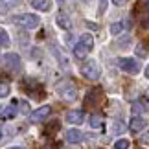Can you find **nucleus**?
<instances>
[{
  "label": "nucleus",
  "instance_id": "nucleus-1",
  "mask_svg": "<svg viewBox=\"0 0 149 149\" xmlns=\"http://www.w3.org/2000/svg\"><path fill=\"white\" fill-rule=\"evenodd\" d=\"M13 20L17 22V24L28 28V30H35V28L39 26V22H41V19H39L37 15H33V13H22L19 17H15Z\"/></svg>",
  "mask_w": 149,
  "mask_h": 149
},
{
  "label": "nucleus",
  "instance_id": "nucleus-2",
  "mask_svg": "<svg viewBox=\"0 0 149 149\" xmlns=\"http://www.w3.org/2000/svg\"><path fill=\"white\" fill-rule=\"evenodd\" d=\"M118 66L122 68L123 72L131 74V76H134V74L140 72V65L136 59H131V57H120L118 59Z\"/></svg>",
  "mask_w": 149,
  "mask_h": 149
},
{
  "label": "nucleus",
  "instance_id": "nucleus-3",
  "mask_svg": "<svg viewBox=\"0 0 149 149\" xmlns=\"http://www.w3.org/2000/svg\"><path fill=\"white\" fill-rule=\"evenodd\" d=\"M81 74L87 79H90V81H96V79L100 77L101 70H100V66H98V63H96V61H87L81 66Z\"/></svg>",
  "mask_w": 149,
  "mask_h": 149
},
{
  "label": "nucleus",
  "instance_id": "nucleus-4",
  "mask_svg": "<svg viewBox=\"0 0 149 149\" xmlns=\"http://www.w3.org/2000/svg\"><path fill=\"white\" fill-rule=\"evenodd\" d=\"M50 112H52V109L48 107V105H44V107H41V109H37L35 112H31L30 114V120L33 123L35 122H42V120H46L48 116H50Z\"/></svg>",
  "mask_w": 149,
  "mask_h": 149
},
{
  "label": "nucleus",
  "instance_id": "nucleus-5",
  "mask_svg": "<svg viewBox=\"0 0 149 149\" xmlns=\"http://www.w3.org/2000/svg\"><path fill=\"white\" fill-rule=\"evenodd\" d=\"M4 63H6V66L11 68V70H20V57L17 55V54H6L4 55Z\"/></svg>",
  "mask_w": 149,
  "mask_h": 149
},
{
  "label": "nucleus",
  "instance_id": "nucleus-6",
  "mask_svg": "<svg viewBox=\"0 0 149 149\" xmlns=\"http://www.w3.org/2000/svg\"><path fill=\"white\" fill-rule=\"evenodd\" d=\"M85 120V112L83 111H68L66 112V122L72 125H79Z\"/></svg>",
  "mask_w": 149,
  "mask_h": 149
},
{
  "label": "nucleus",
  "instance_id": "nucleus-7",
  "mask_svg": "<svg viewBox=\"0 0 149 149\" xmlns=\"http://www.w3.org/2000/svg\"><path fill=\"white\" fill-rule=\"evenodd\" d=\"M83 138H85V134L79 129H70L66 133V142L68 144H79V142H83Z\"/></svg>",
  "mask_w": 149,
  "mask_h": 149
},
{
  "label": "nucleus",
  "instance_id": "nucleus-8",
  "mask_svg": "<svg viewBox=\"0 0 149 149\" xmlns=\"http://www.w3.org/2000/svg\"><path fill=\"white\" fill-rule=\"evenodd\" d=\"M146 120L144 118H140V116H134L133 120L129 122V129L133 131V133H140V131H144L146 129Z\"/></svg>",
  "mask_w": 149,
  "mask_h": 149
},
{
  "label": "nucleus",
  "instance_id": "nucleus-9",
  "mask_svg": "<svg viewBox=\"0 0 149 149\" xmlns=\"http://www.w3.org/2000/svg\"><path fill=\"white\" fill-rule=\"evenodd\" d=\"M100 98H101V90H100V88H92V90H88L87 100H85V105H96V103L100 101Z\"/></svg>",
  "mask_w": 149,
  "mask_h": 149
},
{
  "label": "nucleus",
  "instance_id": "nucleus-10",
  "mask_svg": "<svg viewBox=\"0 0 149 149\" xmlns=\"http://www.w3.org/2000/svg\"><path fill=\"white\" fill-rule=\"evenodd\" d=\"M57 24H59L61 28H65V30H70V26H72V22H70V17L65 15L61 11V13H57Z\"/></svg>",
  "mask_w": 149,
  "mask_h": 149
},
{
  "label": "nucleus",
  "instance_id": "nucleus-11",
  "mask_svg": "<svg viewBox=\"0 0 149 149\" xmlns=\"http://www.w3.org/2000/svg\"><path fill=\"white\" fill-rule=\"evenodd\" d=\"M90 52L88 46H85V44L77 42L76 46H74V54H76V57H79V59H83V57H87V54Z\"/></svg>",
  "mask_w": 149,
  "mask_h": 149
},
{
  "label": "nucleus",
  "instance_id": "nucleus-12",
  "mask_svg": "<svg viewBox=\"0 0 149 149\" xmlns=\"http://www.w3.org/2000/svg\"><path fill=\"white\" fill-rule=\"evenodd\" d=\"M63 98L65 100H68V101H74L77 98V92H76V88L74 87H66L65 90H63Z\"/></svg>",
  "mask_w": 149,
  "mask_h": 149
},
{
  "label": "nucleus",
  "instance_id": "nucleus-13",
  "mask_svg": "<svg viewBox=\"0 0 149 149\" xmlns=\"http://www.w3.org/2000/svg\"><path fill=\"white\" fill-rule=\"evenodd\" d=\"M79 42L85 44V46H88L90 50L94 48V37L90 35V33H85V35H81V37H79Z\"/></svg>",
  "mask_w": 149,
  "mask_h": 149
},
{
  "label": "nucleus",
  "instance_id": "nucleus-14",
  "mask_svg": "<svg viewBox=\"0 0 149 149\" xmlns=\"http://www.w3.org/2000/svg\"><path fill=\"white\" fill-rule=\"evenodd\" d=\"M31 6L37 8V9H41V11H46L50 8V2L48 0H31Z\"/></svg>",
  "mask_w": 149,
  "mask_h": 149
},
{
  "label": "nucleus",
  "instance_id": "nucleus-15",
  "mask_svg": "<svg viewBox=\"0 0 149 149\" xmlns=\"http://www.w3.org/2000/svg\"><path fill=\"white\" fill-rule=\"evenodd\" d=\"M101 123H103V120H101L100 114H92V118H90V125H92L94 129H100Z\"/></svg>",
  "mask_w": 149,
  "mask_h": 149
},
{
  "label": "nucleus",
  "instance_id": "nucleus-16",
  "mask_svg": "<svg viewBox=\"0 0 149 149\" xmlns=\"http://www.w3.org/2000/svg\"><path fill=\"white\" fill-rule=\"evenodd\" d=\"M0 46H9V35L2 28H0Z\"/></svg>",
  "mask_w": 149,
  "mask_h": 149
},
{
  "label": "nucleus",
  "instance_id": "nucleus-17",
  "mask_svg": "<svg viewBox=\"0 0 149 149\" xmlns=\"http://www.w3.org/2000/svg\"><path fill=\"white\" fill-rule=\"evenodd\" d=\"M123 131H125V125H123V122H120V120H116V122L112 123V133L120 134V133H123Z\"/></svg>",
  "mask_w": 149,
  "mask_h": 149
},
{
  "label": "nucleus",
  "instance_id": "nucleus-18",
  "mask_svg": "<svg viewBox=\"0 0 149 149\" xmlns=\"http://www.w3.org/2000/svg\"><path fill=\"white\" fill-rule=\"evenodd\" d=\"M122 30H123V22H114V24H111V33L112 35H118Z\"/></svg>",
  "mask_w": 149,
  "mask_h": 149
},
{
  "label": "nucleus",
  "instance_id": "nucleus-19",
  "mask_svg": "<svg viewBox=\"0 0 149 149\" xmlns=\"http://www.w3.org/2000/svg\"><path fill=\"white\" fill-rule=\"evenodd\" d=\"M129 146H131V142L122 138V140H118L116 144H114V149H129Z\"/></svg>",
  "mask_w": 149,
  "mask_h": 149
},
{
  "label": "nucleus",
  "instance_id": "nucleus-20",
  "mask_svg": "<svg viewBox=\"0 0 149 149\" xmlns=\"http://www.w3.org/2000/svg\"><path fill=\"white\" fill-rule=\"evenodd\" d=\"M133 112H136V114L146 112V105H144V103H140V101H134L133 103Z\"/></svg>",
  "mask_w": 149,
  "mask_h": 149
},
{
  "label": "nucleus",
  "instance_id": "nucleus-21",
  "mask_svg": "<svg viewBox=\"0 0 149 149\" xmlns=\"http://www.w3.org/2000/svg\"><path fill=\"white\" fill-rule=\"evenodd\" d=\"M13 116H15V109H13V107L6 109V112L0 114V118H4V120H6V118H13Z\"/></svg>",
  "mask_w": 149,
  "mask_h": 149
},
{
  "label": "nucleus",
  "instance_id": "nucleus-22",
  "mask_svg": "<svg viewBox=\"0 0 149 149\" xmlns=\"http://www.w3.org/2000/svg\"><path fill=\"white\" fill-rule=\"evenodd\" d=\"M8 94H9V85L2 83V85H0V98H6Z\"/></svg>",
  "mask_w": 149,
  "mask_h": 149
},
{
  "label": "nucleus",
  "instance_id": "nucleus-23",
  "mask_svg": "<svg viewBox=\"0 0 149 149\" xmlns=\"http://www.w3.org/2000/svg\"><path fill=\"white\" fill-rule=\"evenodd\" d=\"M20 109H22V112H30V107H28L26 101H20Z\"/></svg>",
  "mask_w": 149,
  "mask_h": 149
},
{
  "label": "nucleus",
  "instance_id": "nucleus-24",
  "mask_svg": "<svg viewBox=\"0 0 149 149\" xmlns=\"http://www.w3.org/2000/svg\"><path fill=\"white\" fill-rule=\"evenodd\" d=\"M142 142H144V144H149V133H146L144 136H142Z\"/></svg>",
  "mask_w": 149,
  "mask_h": 149
},
{
  "label": "nucleus",
  "instance_id": "nucleus-25",
  "mask_svg": "<svg viewBox=\"0 0 149 149\" xmlns=\"http://www.w3.org/2000/svg\"><path fill=\"white\" fill-rule=\"evenodd\" d=\"M136 54H138V55H142V57H144V55H146V50H144V48H142V46H138V52H136Z\"/></svg>",
  "mask_w": 149,
  "mask_h": 149
},
{
  "label": "nucleus",
  "instance_id": "nucleus-26",
  "mask_svg": "<svg viewBox=\"0 0 149 149\" xmlns=\"http://www.w3.org/2000/svg\"><path fill=\"white\" fill-rule=\"evenodd\" d=\"M125 2V0H112V4H116V6H122Z\"/></svg>",
  "mask_w": 149,
  "mask_h": 149
},
{
  "label": "nucleus",
  "instance_id": "nucleus-27",
  "mask_svg": "<svg viewBox=\"0 0 149 149\" xmlns=\"http://www.w3.org/2000/svg\"><path fill=\"white\" fill-rule=\"evenodd\" d=\"M144 74H146V77H147V79H149V65H147V66H146V70H144Z\"/></svg>",
  "mask_w": 149,
  "mask_h": 149
},
{
  "label": "nucleus",
  "instance_id": "nucleus-28",
  "mask_svg": "<svg viewBox=\"0 0 149 149\" xmlns=\"http://www.w3.org/2000/svg\"><path fill=\"white\" fill-rule=\"evenodd\" d=\"M9 149H20V147H9Z\"/></svg>",
  "mask_w": 149,
  "mask_h": 149
},
{
  "label": "nucleus",
  "instance_id": "nucleus-29",
  "mask_svg": "<svg viewBox=\"0 0 149 149\" xmlns=\"http://www.w3.org/2000/svg\"><path fill=\"white\" fill-rule=\"evenodd\" d=\"M0 138H2V131H0Z\"/></svg>",
  "mask_w": 149,
  "mask_h": 149
}]
</instances>
